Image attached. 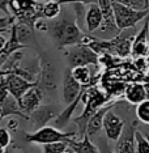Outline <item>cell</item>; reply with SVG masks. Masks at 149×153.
Instances as JSON below:
<instances>
[{"mask_svg": "<svg viewBox=\"0 0 149 153\" xmlns=\"http://www.w3.org/2000/svg\"><path fill=\"white\" fill-rule=\"evenodd\" d=\"M47 33L53 38L56 47L60 50L79 43L89 45L94 39L92 34L82 32L77 26V24L69 19H59L56 21L48 24Z\"/></svg>", "mask_w": 149, "mask_h": 153, "instance_id": "1", "label": "cell"}, {"mask_svg": "<svg viewBox=\"0 0 149 153\" xmlns=\"http://www.w3.org/2000/svg\"><path fill=\"white\" fill-rule=\"evenodd\" d=\"M82 96H81V102L85 103L84 111L80 114L79 117L73 118L75 124L79 128V139L84 137L86 135V124L88 120L90 119V117L96 113L97 110H99L102 106L110 103L109 97H107L102 90L97 89L94 86H82Z\"/></svg>", "mask_w": 149, "mask_h": 153, "instance_id": "2", "label": "cell"}, {"mask_svg": "<svg viewBox=\"0 0 149 153\" xmlns=\"http://www.w3.org/2000/svg\"><path fill=\"white\" fill-rule=\"evenodd\" d=\"M64 56L67 60L68 68L80 67V65H98L99 64V55L88 45L79 43L73 46H68L63 48Z\"/></svg>", "mask_w": 149, "mask_h": 153, "instance_id": "3", "label": "cell"}, {"mask_svg": "<svg viewBox=\"0 0 149 153\" xmlns=\"http://www.w3.org/2000/svg\"><path fill=\"white\" fill-rule=\"evenodd\" d=\"M72 139H79V134L73 131L63 132L62 130H58L54 126H44L39 130H36L32 134L25 135V141L32 143V144H50V143H58V141H64L69 143Z\"/></svg>", "mask_w": 149, "mask_h": 153, "instance_id": "4", "label": "cell"}, {"mask_svg": "<svg viewBox=\"0 0 149 153\" xmlns=\"http://www.w3.org/2000/svg\"><path fill=\"white\" fill-rule=\"evenodd\" d=\"M113 9L115 24L120 32L126 29H132L140 21L147 19V16L149 15V8L144 9V11H136V9L128 8V7L116 1H113Z\"/></svg>", "mask_w": 149, "mask_h": 153, "instance_id": "5", "label": "cell"}, {"mask_svg": "<svg viewBox=\"0 0 149 153\" xmlns=\"http://www.w3.org/2000/svg\"><path fill=\"white\" fill-rule=\"evenodd\" d=\"M97 4H98L99 9L102 12V24L96 33H98V38L113 39V38H115L120 33V30L118 29V26L115 24L113 0H98Z\"/></svg>", "mask_w": 149, "mask_h": 153, "instance_id": "6", "label": "cell"}, {"mask_svg": "<svg viewBox=\"0 0 149 153\" xmlns=\"http://www.w3.org/2000/svg\"><path fill=\"white\" fill-rule=\"evenodd\" d=\"M37 86L42 92L53 93L58 88V79L55 67L51 64V62L46 59H39V72L37 76Z\"/></svg>", "mask_w": 149, "mask_h": 153, "instance_id": "7", "label": "cell"}, {"mask_svg": "<svg viewBox=\"0 0 149 153\" xmlns=\"http://www.w3.org/2000/svg\"><path fill=\"white\" fill-rule=\"evenodd\" d=\"M60 114L58 105L48 103V105H41L36 110L29 114V120L36 130H39L44 126H48L50 122H53Z\"/></svg>", "mask_w": 149, "mask_h": 153, "instance_id": "8", "label": "cell"}, {"mask_svg": "<svg viewBox=\"0 0 149 153\" xmlns=\"http://www.w3.org/2000/svg\"><path fill=\"white\" fill-rule=\"evenodd\" d=\"M1 81L4 82L7 90L11 96H13L17 101H20V98L25 94L26 90H29L32 86L37 85V82H30L25 80L21 76L16 75V74H7L5 76L1 77Z\"/></svg>", "mask_w": 149, "mask_h": 153, "instance_id": "9", "label": "cell"}, {"mask_svg": "<svg viewBox=\"0 0 149 153\" xmlns=\"http://www.w3.org/2000/svg\"><path fill=\"white\" fill-rule=\"evenodd\" d=\"M124 127H126V122L120 119L119 115H116L113 111V109L107 111V114L103 118L102 130L105 131V135L109 140L116 143L119 140V137L122 136Z\"/></svg>", "mask_w": 149, "mask_h": 153, "instance_id": "10", "label": "cell"}, {"mask_svg": "<svg viewBox=\"0 0 149 153\" xmlns=\"http://www.w3.org/2000/svg\"><path fill=\"white\" fill-rule=\"evenodd\" d=\"M137 130V122L126 124L122 136L116 141L115 153H136V143H135V131Z\"/></svg>", "mask_w": 149, "mask_h": 153, "instance_id": "11", "label": "cell"}, {"mask_svg": "<svg viewBox=\"0 0 149 153\" xmlns=\"http://www.w3.org/2000/svg\"><path fill=\"white\" fill-rule=\"evenodd\" d=\"M43 98V92L38 88L37 85L32 86L29 90H26L19 101V105L21 107V110L29 117V114L34 111L38 106H41V101Z\"/></svg>", "mask_w": 149, "mask_h": 153, "instance_id": "12", "label": "cell"}, {"mask_svg": "<svg viewBox=\"0 0 149 153\" xmlns=\"http://www.w3.org/2000/svg\"><path fill=\"white\" fill-rule=\"evenodd\" d=\"M118 103V101H113V102L107 103V105L102 106L99 110H97L94 114L90 117V119L88 120L86 124V136L89 137H94L99 131L102 130V124H103V118L107 114V111H110Z\"/></svg>", "mask_w": 149, "mask_h": 153, "instance_id": "13", "label": "cell"}, {"mask_svg": "<svg viewBox=\"0 0 149 153\" xmlns=\"http://www.w3.org/2000/svg\"><path fill=\"white\" fill-rule=\"evenodd\" d=\"M82 86L79 84L77 81L73 79V76L71 74V68L67 69L63 79V100L64 102L69 105L81 94Z\"/></svg>", "mask_w": 149, "mask_h": 153, "instance_id": "14", "label": "cell"}, {"mask_svg": "<svg viewBox=\"0 0 149 153\" xmlns=\"http://www.w3.org/2000/svg\"><path fill=\"white\" fill-rule=\"evenodd\" d=\"M102 24V12L99 9L98 4H89L86 9V17H85V29L88 34H94L99 29Z\"/></svg>", "mask_w": 149, "mask_h": 153, "instance_id": "15", "label": "cell"}, {"mask_svg": "<svg viewBox=\"0 0 149 153\" xmlns=\"http://www.w3.org/2000/svg\"><path fill=\"white\" fill-rule=\"evenodd\" d=\"M124 98L131 105H139L147 100V92H145V86L141 82H132L128 84L124 89Z\"/></svg>", "mask_w": 149, "mask_h": 153, "instance_id": "16", "label": "cell"}, {"mask_svg": "<svg viewBox=\"0 0 149 153\" xmlns=\"http://www.w3.org/2000/svg\"><path fill=\"white\" fill-rule=\"evenodd\" d=\"M68 148L73 153H99L98 145H96L86 135L81 139H72L68 143Z\"/></svg>", "mask_w": 149, "mask_h": 153, "instance_id": "17", "label": "cell"}, {"mask_svg": "<svg viewBox=\"0 0 149 153\" xmlns=\"http://www.w3.org/2000/svg\"><path fill=\"white\" fill-rule=\"evenodd\" d=\"M71 74L81 86H94L96 84V76L92 74L90 65L75 67L71 69Z\"/></svg>", "mask_w": 149, "mask_h": 153, "instance_id": "18", "label": "cell"}, {"mask_svg": "<svg viewBox=\"0 0 149 153\" xmlns=\"http://www.w3.org/2000/svg\"><path fill=\"white\" fill-rule=\"evenodd\" d=\"M82 90H84V88H82ZM81 96H82V92L81 94L76 98L72 103H69V105H67V107L60 111V114L54 119V127L58 128V130H62V128H64L65 126L68 124V122L72 119V115H73V111L76 110V107L79 106V103L81 102Z\"/></svg>", "mask_w": 149, "mask_h": 153, "instance_id": "19", "label": "cell"}, {"mask_svg": "<svg viewBox=\"0 0 149 153\" xmlns=\"http://www.w3.org/2000/svg\"><path fill=\"white\" fill-rule=\"evenodd\" d=\"M13 29H15L17 39H19L20 43H22L26 46L27 42H30L32 39H34V27H32L25 22H17L16 21L13 24Z\"/></svg>", "mask_w": 149, "mask_h": 153, "instance_id": "20", "label": "cell"}, {"mask_svg": "<svg viewBox=\"0 0 149 153\" xmlns=\"http://www.w3.org/2000/svg\"><path fill=\"white\" fill-rule=\"evenodd\" d=\"M60 7H62V4H59L58 0H54V1H43V5H42L43 19L44 20H55L60 15Z\"/></svg>", "mask_w": 149, "mask_h": 153, "instance_id": "21", "label": "cell"}, {"mask_svg": "<svg viewBox=\"0 0 149 153\" xmlns=\"http://www.w3.org/2000/svg\"><path fill=\"white\" fill-rule=\"evenodd\" d=\"M72 5L75 7V20L77 26L80 27L82 32L86 33L85 29V17H86V4H82V3H72Z\"/></svg>", "mask_w": 149, "mask_h": 153, "instance_id": "22", "label": "cell"}, {"mask_svg": "<svg viewBox=\"0 0 149 153\" xmlns=\"http://www.w3.org/2000/svg\"><path fill=\"white\" fill-rule=\"evenodd\" d=\"M136 118L139 122L144 124H149V98L144 100L143 102H140L136 105Z\"/></svg>", "mask_w": 149, "mask_h": 153, "instance_id": "23", "label": "cell"}, {"mask_svg": "<svg viewBox=\"0 0 149 153\" xmlns=\"http://www.w3.org/2000/svg\"><path fill=\"white\" fill-rule=\"evenodd\" d=\"M135 143H136V153H149V137L139 130L135 131Z\"/></svg>", "mask_w": 149, "mask_h": 153, "instance_id": "24", "label": "cell"}, {"mask_svg": "<svg viewBox=\"0 0 149 153\" xmlns=\"http://www.w3.org/2000/svg\"><path fill=\"white\" fill-rule=\"evenodd\" d=\"M113 1L120 3V4L128 7V8L136 9V11H144L149 8V0H113Z\"/></svg>", "mask_w": 149, "mask_h": 153, "instance_id": "25", "label": "cell"}, {"mask_svg": "<svg viewBox=\"0 0 149 153\" xmlns=\"http://www.w3.org/2000/svg\"><path fill=\"white\" fill-rule=\"evenodd\" d=\"M68 149V143L58 141V143H50V144L42 145V153H63Z\"/></svg>", "mask_w": 149, "mask_h": 153, "instance_id": "26", "label": "cell"}, {"mask_svg": "<svg viewBox=\"0 0 149 153\" xmlns=\"http://www.w3.org/2000/svg\"><path fill=\"white\" fill-rule=\"evenodd\" d=\"M16 22V19L13 16H4L0 17V34L3 32H11V27Z\"/></svg>", "mask_w": 149, "mask_h": 153, "instance_id": "27", "label": "cell"}, {"mask_svg": "<svg viewBox=\"0 0 149 153\" xmlns=\"http://www.w3.org/2000/svg\"><path fill=\"white\" fill-rule=\"evenodd\" d=\"M11 141H12V137H11L9 131L7 128L0 127V147L7 149L9 147V144H11Z\"/></svg>", "mask_w": 149, "mask_h": 153, "instance_id": "28", "label": "cell"}, {"mask_svg": "<svg viewBox=\"0 0 149 153\" xmlns=\"http://www.w3.org/2000/svg\"><path fill=\"white\" fill-rule=\"evenodd\" d=\"M9 3H11V0H0V11L5 16H12L9 12Z\"/></svg>", "mask_w": 149, "mask_h": 153, "instance_id": "29", "label": "cell"}, {"mask_svg": "<svg viewBox=\"0 0 149 153\" xmlns=\"http://www.w3.org/2000/svg\"><path fill=\"white\" fill-rule=\"evenodd\" d=\"M17 128H19V122H17L16 119H13V118H11V119L8 120V123H7V130H8L9 132H15L17 131Z\"/></svg>", "mask_w": 149, "mask_h": 153, "instance_id": "30", "label": "cell"}, {"mask_svg": "<svg viewBox=\"0 0 149 153\" xmlns=\"http://www.w3.org/2000/svg\"><path fill=\"white\" fill-rule=\"evenodd\" d=\"M98 148H99V153H115L114 151H111V148L109 147V144L106 141H101Z\"/></svg>", "mask_w": 149, "mask_h": 153, "instance_id": "31", "label": "cell"}, {"mask_svg": "<svg viewBox=\"0 0 149 153\" xmlns=\"http://www.w3.org/2000/svg\"><path fill=\"white\" fill-rule=\"evenodd\" d=\"M7 38L4 36H1L0 34V53H3V50H4V47H5V45H7Z\"/></svg>", "mask_w": 149, "mask_h": 153, "instance_id": "32", "label": "cell"}, {"mask_svg": "<svg viewBox=\"0 0 149 153\" xmlns=\"http://www.w3.org/2000/svg\"><path fill=\"white\" fill-rule=\"evenodd\" d=\"M5 75H7V72H5V71H3V69L0 68V79H1L3 76H5Z\"/></svg>", "mask_w": 149, "mask_h": 153, "instance_id": "33", "label": "cell"}, {"mask_svg": "<svg viewBox=\"0 0 149 153\" xmlns=\"http://www.w3.org/2000/svg\"><path fill=\"white\" fill-rule=\"evenodd\" d=\"M63 153H73V152H72V151H71V149H69V148H68V149H67V151H64Z\"/></svg>", "mask_w": 149, "mask_h": 153, "instance_id": "34", "label": "cell"}, {"mask_svg": "<svg viewBox=\"0 0 149 153\" xmlns=\"http://www.w3.org/2000/svg\"><path fill=\"white\" fill-rule=\"evenodd\" d=\"M43 1H54V0H43Z\"/></svg>", "mask_w": 149, "mask_h": 153, "instance_id": "35", "label": "cell"}, {"mask_svg": "<svg viewBox=\"0 0 149 153\" xmlns=\"http://www.w3.org/2000/svg\"><path fill=\"white\" fill-rule=\"evenodd\" d=\"M1 55H3V53H0V56H1Z\"/></svg>", "mask_w": 149, "mask_h": 153, "instance_id": "36", "label": "cell"}]
</instances>
